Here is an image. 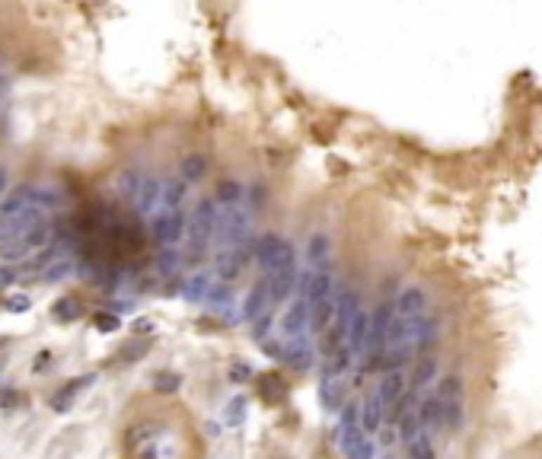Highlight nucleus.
<instances>
[{"label": "nucleus", "instance_id": "1", "mask_svg": "<svg viewBox=\"0 0 542 459\" xmlns=\"http://www.w3.org/2000/svg\"><path fill=\"white\" fill-rule=\"evenodd\" d=\"M252 258L262 268L265 274L284 272V268H297V255H293V246L287 243L278 233H262V237L252 243Z\"/></svg>", "mask_w": 542, "mask_h": 459}, {"label": "nucleus", "instance_id": "2", "mask_svg": "<svg viewBox=\"0 0 542 459\" xmlns=\"http://www.w3.org/2000/svg\"><path fill=\"white\" fill-rule=\"evenodd\" d=\"M217 223H220V204L217 198H201L188 217V230H185V239L188 246L195 252H201L211 239L217 237Z\"/></svg>", "mask_w": 542, "mask_h": 459}, {"label": "nucleus", "instance_id": "3", "mask_svg": "<svg viewBox=\"0 0 542 459\" xmlns=\"http://www.w3.org/2000/svg\"><path fill=\"white\" fill-rule=\"evenodd\" d=\"M249 227H252V217L243 204L237 208H223L220 211V223H217V243L220 249H237V246H246L249 239Z\"/></svg>", "mask_w": 542, "mask_h": 459}, {"label": "nucleus", "instance_id": "4", "mask_svg": "<svg viewBox=\"0 0 542 459\" xmlns=\"http://www.w3.org/2000/svg\"><path fill=\"white\" fill-rule=\"evenodd\" d=\"M188 230V220L182 217V211H157V217H150V239L157 246H176Z\"/></svg>", "mask_w": 542, "mask_h": 459}, {"label": "nucleus", "instance_id": "5", "mask_svg": "<svg viewBox=\"0 0 542 459\" xmlns=\"http://www.w3.org/2000/svg\"><path fill=\"white\" fill-rule=\"evenodd\" d=\"M306 332H310V303L300 297L293 303H287V310L281 313L278 335L284 341H297V338H306Z\"/></svg>", "mask_w": 542, "mask_h": 459}, {"label": "nucleus", "instance_id": "6", "mask_svg": "<svg viewBox=\"0 0 542 459\" xmlns=\"http://www.w3.org/2000/svg\"><path fill=\"white\" fill-rule=\"evenodd\" d=\"M361 313V300H357V293L351 291V287H341L338 297H335V326H332V345H341V341H348V326H351V319Z\"/></svg>", "mask_w": 542, "mask_h": 459}, {"label": "nucleus", "instance_id": "7", "mask_svg": "<svg viewBox=\"0 0 542 459\" xmlns=\"http://www.w3.org/2000/svg\"><path fill=\"white\" fill-rule=\"evenodd\" d=\"M396 316H399L396 300H383L374 313H370V351L386 348V335H390V328L396 326Z\"/></svg>", "mask_w": 542, "mask_h": 459}, {"label": "nucleus", "instance_id": "8", "mask_svg": "<svg viewBox=\"0 0 542 459\" xmlns=\"http://www.w3.org/2000/svg\"><path fill=\"white\" fill-rule=\"evenodd\" d=\"M48 243H51V227H48V223H39L32 233L13 239V243H4V246H0V252H4V258H7V262H13V258H22V255H29V252H35V249H42V246H48Z\"/></svg>", "mask_w": 542, "mask_h": 459}, {"label": "nucleus", "instance_id": "9", "mask_svg": "<svg viewBox=\"0 0 542 459\" xmlns=\"http://www.w3.org/2000/svg\"><path fill=\"white\" fill-rule=\"evenodd\" d=\"M131 208H134V214H138V217H157V211L163 208V179L147 175Z\"/></svg>", "mask_w": 542, "mask_h": 459}, {"label": "nucleus", "instance_id": "10", "mask_svg": "<svg viewBox=\"0 0 542 459\" xmlns=\"http://www.w3.org/2000/svg\"><path fill=\"white\" fill-rule=\"evenodd\" d=\"M332 287H335L332 272H303L300 274V293H303L306 303L329 300L332 297Z\"/></svg>", "mask_w": 542, "mask_h": 459}, {"label": "nucleus", "instance_id": "11", "mask_svg": "<svg viewBox=\"0 0 542 459\" xmlns=\"http://www.w3.org/2000/svg\"><path fill=\"white\" fill-rule=\"evenodd\" d=\"M396 313L399 319H421V316H428V293H424V287L418 284L405 287L396 297Z\"/></svg>", "mask_w": 542, "mask_h": 459}, {"label": "nucleus", "instance_id": "12", "mask_svg": "<svg viewBox=\"0 0 542 459\" xmlns=\"http://www.w3.org/2000/svg\"><path fill=\"white\" fill-rule=\"evenodd\" d=\"M268 278V293H271V306L284 303V300L293 297V291L300 287V272L297 268H284V272L265 274Z\"/></svg>", "mask_w": 542, "mask_h": 459}, {"label": "nucleus", "instance_id": "13", "mask_svg": "<svg viewBox=\"0 0 542 459\" xmlns=\"http://www.w3.org/2000/svg\"><path fill=\"white\" fill-rule=\"evenodd\" d=\"M348 351L355 357L370 354V313L367 310H361L351 319V326H348Z\"/></svg>", "mask_w": 542, "mask_h": 459}, {"label": "nucleus", "instance_id": "14", "mask_svg": "<svg viewBox=\"0 0 542 459\" xmlns=\"http://www.w3.org/2000/svg\"><path fill=\"white\" fill-rule=\"evenodd\" d=\"M246 262H249V249H246V246H237V249H220V252H217V258H214V272L220 274L223 281H233L246 268Z\"/></svg>", "mask_w": 542, "mask_h": 459}, {"label": "nucleus", "instance_id": "15", "mask_svg": "<svg viewBox=\"0 0 542 459\" xmlns=\"http://www.w3.org/2000/svg\"><path fill=\"white\" fill-rule=\"evenodd\" d=\"M281 361L293 370H310L313 367V345L306 338L284 341V345H281Z\"/></svg>", "mask_w": 542, "mask_h": 459}, {"label": "nucleus", "instance_id": "16", "mask_svg": "<svg viewBox=\"0 0 542 459\" xmlns=\"http://www.w3.org/2000/svg\"><path fill=\"white\" fill-rule=\"evenodd\" d=\"M405 386H409V376H405V370H390V373H383L380 386H376V396H380L383 405L390 408V405H396L399 399H402Z\"/></svg>", "mask_w": 542, "mask_h": 459}, {"label": "nucleus", "instance_id": "17", "mask_svg": "<svg viewBox=\"0 0 542 459\" xmlns=\"http://www.w3.org/2000/svg\"><path fill=\"white\" fill-rule=\"evenodd\" d=\"M35 208V185H20L7 201L0 204V220H7V217H20L26 211Z\"/></svg>", "mask_w": 542, "mask_h": 459}, {"label": "nucleus", "instance_id": "18", "mask_svg": "<svg viewBox=\"0 0 542 459\" xmlns=\"http://www.w3.org/2000/svg\"><path fill=\"white\" fill-rule=\"evenodd\" d=\"M265 313H271L268 278H265V281H258V284L249 291V297H246V303H243V319H252V322H256L258 316H265Z\"/></svg>", "mask_w": 542, "mask_h": 459}, {"label": "nucleus", "instance_id": "19", "mask_svg": "<svg viewBox=\"0 0 542 459\" xmlns=\"http://www.w3.org/2000/svg\"><path fill=\"white\" fill-rule=\"evenodd\" d=\"M332 258V243L326 233H313L306 239V265L310 272H326V262Z\"/></svg>", "mask_w": 542, "mask_h": 459}, {"label": "nucleus", "instance_id": "20", "mask_svg": "<svg viewBox=\"0 0 542 459\" xmlns=\"http://www.w3.org/2000/svg\"><path fill=\"white\" fill-rule=\"evenodd\" d=\"M214 284H217V281H214V274H211V272H195V274H188V278L182 281V291L179 293L185 300H192V303H204Z\"/></svg>", "mask_w": 542, "mask_h": 459}, {"label": "nucleus", "instance_id": "21", "mask_svg": "<svg viewBox=\"0 0 542 459\" xmlns=\"http://www.w3.org/2000/svg\"><path fill=\"white\" fill-rule=\"evenodd\" d=\"M383 415H386V405H383V399L374 392V396H367L361 405V427L367 434L383 431Z\"/></svg>", "mask_w": 542, "mask_h": 459}, {"label": "nucleus", "instance_id": "22", "mask_svg": "<svg viewBox=\"0 0 542 459\" xmlns=\"http://www.w3.org/2000/svg\"><path fill=\"white\" fill-rule=\"evenodd\" d=\"M208 157H204V153H185V157H182V163H179V179L185 182H201L204 175H208Z\"/></svg>", "mask_w": 542, "mask_h": 459}, {"label": "nucleus", "instance_id": "23", "mask_svg": "<svg viewBox=\"0 0 542 459\" xmlns=\"http://www.w3.org/2000/svg\"><path fill=\"white\" fill-rule=\"evenodd\" d=\"M329 326H335V300H316L310 303V332H326Z\"/></svg>", "mask_w": 542, "mask_h": 459}, {"label": "nucleus", "instance_id": "24", "mask_svg": "<svg viewBox=\"0 0 542 459\" xmlns=\"http://www.w3.org/2000/svg\"><path fill=\"white\" fill-rule=\"evenodd\" d=\"M243 195H246V185L239 179H220L217 182V204L220 208H237V204H243Z\"/></svg>", "mask_w": 542, "mask_h": 459}, {"label": "nucleus", "instance_id": "25", "mask_svg": "<svg viewBox=\"0 0 542 459\" xmlns=\"http://www.w3.org/2000/svg\"><path fill=\"white\" fill-rule=\"evenodd\" d=\"M415 411H418V421H421V427H444V402H440L437 396L421 399Z\"/></svg>", "mask_w": 542, "mask_h": 459}, {"label": "nucleus", "instance_id": "26", "mask_svg": "<svg viewBox=\"0 0 542 459\" xmlns=\"http://www.w3.org/2000/svg\"><path fill=\"white\" fill-rule=\"evenodd\" d=\"M93 382V376H80V380H74L70 386H64V390H58L55 396H51V408L55 411H67L70 408V402L77 399V392H84L86 386Z\"/></svg>", "mask_w": 542, "mask_h": 459}, {"label": "nucleus", "instance_id": "27", "mask_svg": "<svg viewBox=\"0 0 542 459\" xmlns=\"http://www.w3.org/2000/svg\"><path fill=\"white\" fill-rule=\"evenodd\" d=\"M188 185L182 179H166L163 182V211H182Z\"/></svg>", "mask_w": 542, "mask_h": 459}, {"label": "nucleus", "instance_id": "28", "mask_svg": "<svg viewBox=\"0 0 542 459\" xmlns=\"http://www.w3.org/2000/svg\"><path fill=\"white\" fill-rule=\"evenodd\" d=\"M144 179H147V175L140 173V169H125V173L119 175V195L125 198L128 204H134V198H138V192H140V185H144Z\"/></svg>", "mask_w": 542, "mask_h": 459}, {"label": "nucleus", "instance_id": "29", "mask_svg": "<svg viewBox=\"0 0 542 459\" xmlns=\"http://www.w3.org/2000/svg\"><path fill=\"white\" fill-rule=\"evenodd\" d=\"M437 380V361L434 357H421L418 361V367L411 370V390H424V386H431V382Z\"/></svg>", "mask_w": 542, "mask_h": 459}, {"label": "nucleus", "instance_id": "30", "mask_svg": "<svg viewBox=\"0 0 542 459\" xmlns=\"http://www.w3.org/2000/svg\"><path fill=\"white\" fill-rule=\"evenodd\" d=\"M463 390H466V386H463V376L450 373L437 382V399L440 402H463Z\"/></svg>", "mask_w": 542, "mask_h": 459}, {"label": "nucleus", "instance_id": "31", "mask_svg": "<svg viewBox=\"0 0 542 459\" xmlns=\"http://www.w3.org/2000/svg\"><path fill=\"white\" fill-rule=\"evenodd\" d=\"M74 272H77V265L70 262V258H58V262H51L42 272V281L45 284H58V281H67Z\"/></svg>", "mask_w": 542, "mask_h": 459}, {"label": "nucleus", "instance_id": "32", "mask_svg": "<svg viewBox=\"0 0 542 459\" xmlns=\"http://www.w3.org/2000/svg\"><path fill=\"white\" fill-rule=\"evenodd\" d=\"M80 313H84V306H80L77 297H61L55 303V310H51V316H55L58 322H74Z\"/></svg>", "mask_w": 542, "mask_h": 459}, {"label": "nucleus", "instance_id": "33", "mask_svg": "<svg viewBox=\"0 0 542 459\" xmlns=\"http://www.w3.org/2000/svg\"><path fill=\"white\" fill-rule=\"evenodd\" d=\"M319 399H322V405L326 408H341V386H338V380H332V376H322V382H319Z\"/></svg>", "mask_w": 542, "mask_h": 459}, {"label": "nucleus", "instance_id": "34", "mask_svg": "<svg viewBox=\"0 0 542 459\" xmlns=\"http://www.w3.org/2000/svg\"><path fill=\"white\" fill-rule=\"evenodd\" d=\"M204 303H208L211 310H227V306H233V291L227 287V281H217V284L211 287V293H208Z\"/></svg>", "mask_w": 542, "mask_h": 459}, {"label": "nucleus", "instance_id": "35", "mask_svg": "<svg viewBox=\"0 0 542 459\" xmlns=\"http://www.w3.org/2000/svg\"><path fill=\"white\" fill-rule=\"evenodd\" d=\"M246 405H249V402H246V396H233V399L227 402V411H223V421H227L230 427H239V425L246 421Z\"/></svg>", "mask_w": 542, "mask_h": 459}, {"label": "nucleus", "instance_id": "36", "mask_svg": "<svg viewBox=\"0 0 542 459\" xmlns=\"http://www.w3.org/2000/svg\"><path fill=\"white\" fill-rule=\"evenodd\" d=\"M409 446V456L411 459H437V453H434V444H431V437H428V434H418L415 440H411V444H405Z\"/></svg>", "mask_w": 542, "mask_h": 459}, {"label": "nucleus", "instance_id": "37", "mask_svg": "<svg viewBox=\"0 0 542 459\" xmlns=\"http://www.w3.org/2000/svg\"><path fill=\"white\" fill-rule=\"evenodd\" d=\"M357 425H361V405L345 402L338 408V434L341 431H351V427H357Z\"/></svg>", "mask_w": 542, "mask_h": 459}, {"label": "nucleus", "instance_id": "38", "mask_svg": "<svg viewBox=\"0 0 542 459\" xmlns=\"http://www.w3.org/2000/svg\"><path fill=\"white\" fill-rule=\"evenodd\" d=\"M421 434V421H418V411H405L402 418H399V437L405 440V444H411V440Z\"/></svg>", "mask_w": 542, "mask_h": 459}, {"label": "nucleus", "instance_id": "39", "mask_svg": "<svg viewBox=\"0 0 542 459\" xmlns=\"http://www.w3.org/2000/svg\"><path fill=\"white\" fill-rule=\"evenodd\" d=\"M351 351L348 348H338V351H332V357H329V364H326V376H341L348 367H351Z\"/></svg>", "mask_w": 542, "mask_h": 459}, {"label": "nucleus", "instance_id": "40", "mask_svg": "<svg viewBox=\"0 0 542 459\" xmlns=\"http://www.w3.org/2000/svg\"><path fill=\"white\" fill-rule=\"evenodd\" d=\"M258 392H262L265 399H278V396H284V382L278 380V376H258Z\"/></svg>", "mask_w": 542, "mask_h": 459}, {"label": "nucleus", "instance_id": "41", "mask_svg": "<svg viewBox=\"0 0 542 459\" xmlns=\"http://www.w3.org/2000/svg\"><path fill=\"white\" fill-rule=\"evenodd\" d=\"M444 427L450 431L463 427V402H444Z\"/></svg>", "mask_w": 542, "mask_h": 459}, {"label": "nucleus", "instance_id": "42", "mask_svg": "<svg viewBox=\"0 0 542 459\" xmlns=\"http://www.w3.org/2000/svg\"><path fill=\"white\" fill-rule=\"evenodd\" d=\"M179 382H182L179 373H157L153 376V390L157 392H176L179 390Z\"/></svg>", "mask_w": 542, "mask_h": 459}, {"label": "nucleus", "instance_id": "43", "mask_svg": "<svg viewBox=\"0 0 542 459\" xmlns=\"http://www.w3.org/2000/svg\"><path fill=\"white\" fill-rule=\"evenodd\" d=\"M179 265H182V255H179V252H173V249L160 252V258H157V268H160L163 274H173Z\"/></svg>", "mask_w": 542, "mask_h": 459}, {"label": "nucleus", "instance_id": "44", "mask_svg": "<svg viewBox=\"0 0 542 459\" xmlns=\"http://www.w3.org/2000/svg\"><path fill=\"white\" fill-rule=\"evenodd\" d=\"M374 456H376V444H374L370 437H364L361 444L355 446V450L345 453V459H374Z\"/></svg>", "mask_w": 542, "mask_h": 459}, {"label": "nucleus", "instance_id": "45", "mask_svg": "<svg viewBox=\"0 0 542 459\" xmlns=\"http://www.w3.org/2000/svg\"><path fill=\"white\" fill-rule=\"evenodd\" d=\"M268 328H271V313H265V316H258L256 322H252V338L256 341H268Z\"/></svg>", "mask_w": 542, "mask_h": 459}, {"label": "nucleus", "instance_id": "46", "mask_svg": "<svg viewBox=\"0 0 542 459\" xmlns=\"http://www.w3.org/2000/svg\"><path fill=\"white\" fill-rule=\"evenodd\" d=\"M99 332H119V316H109V313H96L93 316Z\"/></svg>", "mask_w": 542, "mask_h": 459}, {"label": "nucleus", "instance_id": "47", "mask_svg": "<svg viewBox=\"0 0 542 459\" xmlns=\"http://www.w3.org/2000/svg\"><path fill=\"white\" fill-rule=\"evenodd\" d=\"M249 376H252V367H249V364L237 361L233 367H230V382H246Z\"/></svg>", "mask_w": 542, "mask_h": 459}, {"label": "nucleus", "instance_id": "48", "mask_svg": "<svg viewBox=\"0 0 542 459\" xmlns=\"http://www.w3.org/2000/svg\"><path fill=\"white\" fill-rule=\"evenodd\" d=\"M7 310H10V313H26V310H29V297H10L7 300Z\"/></svg>", "mask_w": 542, "mask_h": 459}, {"label": "nucleus", "instance_id": "49", "mask_svg": "<svg viewBox=\"0 0 542 459\" xmlns=\"http://www.w3.org/2000/svg\"><path fill=\"white\" fill-rule=\"evenodd\" d=\"M13 281H16V272H13V268H0V287L13 284Z\"/></svg>", "mask_w": 542, "mask_h": 459}, {"label": "nucleus", "instance_id": "50", "mask_svg": "<svg viewBox=\"0 0 542 459\" xmlns=\"http://www.w3.org/2000/svg\"><path fill=\"white\" fill-rule=\"evenodd\" d=\"M392 440H396V431H392V427H386V431L380 434V444H383V446H390Z\"/></svg>", "mask_w": 542, "mask_h": 459}, {"label": "nucleus", "instance_id": "51", "mask_svg": "<svg viewBox=\"0 0 542 459\" xmlns=\"http://www.w3.org/2000/svg\"><path fill=\"white\" fill-rule=\"evenodd\" d=\"M7 179H10V173L7 169H0V195H4V188H7Z\"/></svg>", "mask_w": 542, "mask_h": 459}, {"label": "nucleus", "instance_id": "52", "mask_svg": "<svg viewBox=\"0 0 542 459\" xmlns=\"http://www.w3.org/2000/svg\"><path fill=\"white\" fill-rule=\"evenodd\" d=\"M7 86H10V84H7V76L0 74V96H4V93H7Z\"/></svg>", "mask_w": 542, "mask_h": 459}]
</instances>
